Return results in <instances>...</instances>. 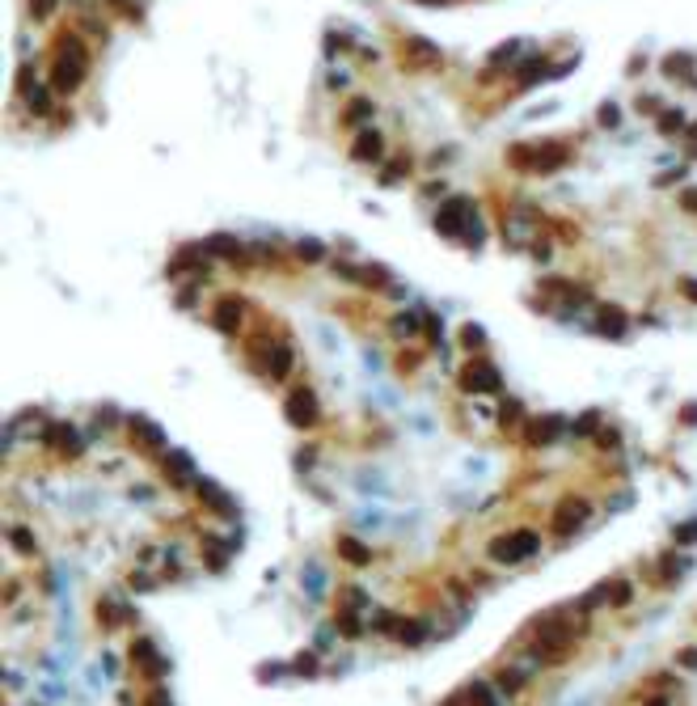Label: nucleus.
<instances>
[{"instance_id": "f257e3e1", "label": "nucleus", "mask_w": 697, "mask_h": 706, "mask_svg": "<svg viewBox=\"0 0 697 706\" xmlns=\"http://www.w3.org/2000/svg\"><path fill=\"white\" fill-rule=\"evenodd\" d=\"M89 72V56L76 38H64V51L56 60V89H76V81Z\"/></svg>"}, {"instance_id": "f03ea898", "label": "nucleus", "mask_w": 697, "mask_h": 706, "mask_svg": "<svg viewBox=\"0 0 697 706\" xmlns=\"http://www.w3.org/2000/svg\"><path fill=\"white\" fill-rule=\"evenodd\" d=\"M465 385H469V390H477V394H495V390H499V372H495L491 364H477V368H469Z\"/></svg>"}, {"instance_id": "7ed1b4c3", "label": "nucleus", "mask_w": 697, "mask_h": 706, "mask_svg": "<svg viewBox=\"0 0 697 706\" xmlns=\"http://www.w3.org/2000/svg\"><path fill=\"white\" fill-rule=\"evenodd\" d=\"M355 157H359V161H377V157H381V136H377V131H363V136L355 140Z\"/></svg>"}, {"instance_id": "20e7f679", "label": "nucleus", "mask_w": 697, "mask_h": 706, "mask_svg": "<svg viewBox=\"0 0 697 706\" xmlns=\"http://www.w3.org/2000/svg\"><path fill=\"white\" fill-rule=\"evenodd\" d=\"M288 415H292V419H300V415H304V419H309V415H313V402H309V398H304V394H296V398H292V402H288Z\"/></svg>"}, {"instance_id": "39448f33", "label": "nucleus", "mask_w": 697, "mask_h": 706, "mask_svg": "<svg viewBox=\"0 0 697 706\" xmlns=\"http://www.w3.org/2000/svg\"><path fill=\"white\" fill-rule=\"evenodd\" d=\"M26 97H30L34 111H47V106H51V97H47V89H42V85H34V89L26 85Z\"/></svg>"}, {"instance_id": "423d86ee", "label": "nucleus", "mask_w": 697, "mask_h": 706, "mask_svg": "<svg viewBox=\"0 0 697 706\" xmlns=\"http://www.w3.org/2000/svg\"><path fill=\"white\" fill-rule=\"evenodd\" d=\"M296 250H300V258H309V262H317V258H321V246H317V241H300Z\"/></svg>"}, {"instance_id": "0eeeda50", "label": "nucleus", "mask_w": 697, "mask_h": 706, "mask_svg": "<svg viewBox=\"0 0 697 706\" xmlns=\"http://www.w3.org/2000/svg\"><path fill=\"white\" fill-rule=\"evenodd\" d=\"M363 115H368V102H355V106H351V119H355V123H359V119H363Z\"/></svg>"}]
</instances>
